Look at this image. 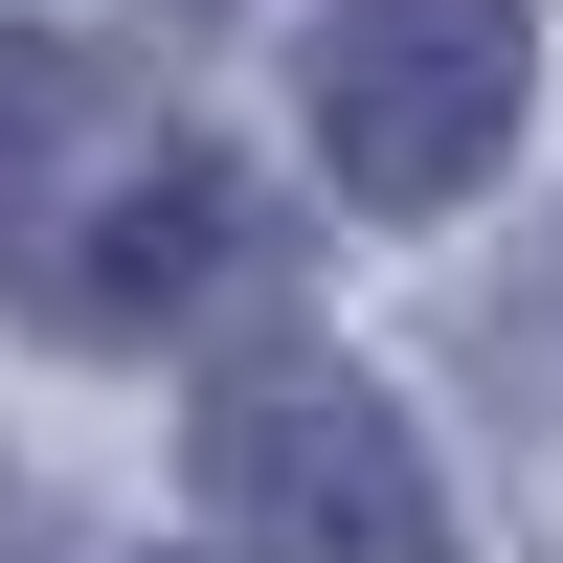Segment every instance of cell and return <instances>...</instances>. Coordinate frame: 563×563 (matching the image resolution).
Wrapping results in <instances>:
<instances>
[{"instance_id":"cell-1","label":"cell","mask_w":563,"mask_h":563,"mask_svg":"<svg viewBox=\"0 0 563 563\" xmlns=\"http://www.w3.org/2000/svg\"><path fill=\"white\" fill-rule=\"evenodd\" d=\"M249 271L225 158L158 113V68H113L90 23H0V316L23 339H158Z\"/></svg>"},{"instance_id":"cell-2","label":"cell","mask_w":563,"mask_h":563,"mask_svg":"<svg viewBox=\"0 0 563 563\" xmlns=\"http://www.w3.org/2000/svg\"><path fill=\"white\" fill-rule=\"evenodd\" d=\"M294 90H316V180L384 203V225H429V203H474V180L519 158L541 0H316Z\"/></svg>"},{"instance_id":"cell-3","label":"cell","mask_w":563,"mask_h":563,"mask_svg":"<svg viewBox=\"0 0 563 563\" xmlns=\"http://www.w3.org/2000/svg\"><path fill=\"white\" fill-rule=\"evenodd\" d=\"M203 474H225V519H249L271 563H451L406 406L361 384V361H316V339H249L203 384Z\"/></svg>"},{"instance_id":"cell-4","label":"cell","mask_w":563,"mask_h":563,"mask_svg":"<svg viewBox=\"0 0 563 563\" xmlns=\"http://www.w3.org/2000/svg\"><path fill=\"white\" fill-rule=\"evenodd\" d=\"M474 361H496V406H541V429H563V271H541V294H496V316H474Z\"/></svg>"},{"instance_id":"cell-5","label":"cell","mask_w":563,"mask_h":563,"mask_svg":"<svg viewBox=\"0 0 563 563\" xmlns=\"http://www.w3.org/2000/svg\"><path fill=\"white\" fill-rule=\"evenodd\" d=\"M0 563H68V519H45V496H23V474H0Z\"/></svg>"}]
</instances>
